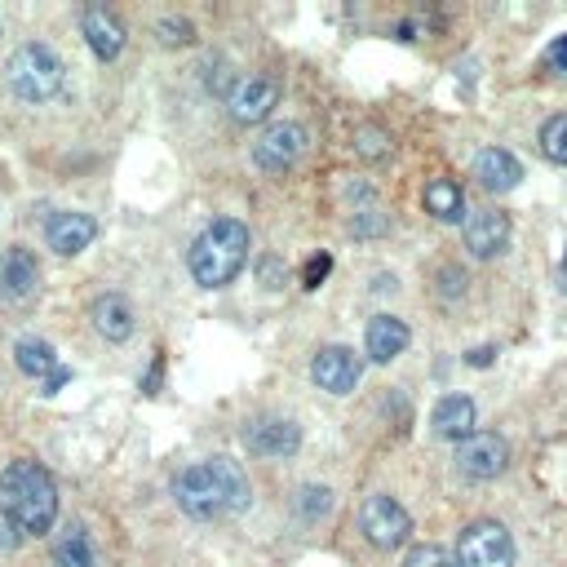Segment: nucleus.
<instances>
[{"mask_svg":"<svg viewBox=\"0 0 567 567\" xmlns=\"http://www.w3.org/2000/svg\"><path fill=\"white\" fill-rule=\"evenodd\" d=\"M173 496H178L182 514H191V518H222V514L248 510L253 488H248V474L239 470V461L208 457V461L186 466L173 479Z\"/></svg>","mask_w":567,"mask_h":567,"instance_id":"obj_1","label":"nucleus"},{"mask_svg":"<svg viewBox=\"0 0 567 567\" xmlns=\"http://www.w3.org/2000/svg\"><path fill=\"white\" fill-rule=\"evenodd\" d=\"M0 514L14 523V532L45 536L58 518V488L41 461H14L0 474Z\"/></svg>","mask_w":567,"mask_h":567,"instance_id":"obj_2","label":"nucleus"},{"mask_svg":"<svg viewBox=\"0 0 567 567\" xmlns=\"http://www.w3.org/2000/svg\"><path fill=\"white\" fill-rule=\"evenodd\" d=\"M244 261H248V226L239 217H213L186 253L191 279L200 289H226L244 270Z\"/></svg>","mask_w":567,"mask_h":567,"instance_id":"obj_3","label":"nucleus"},{"mask_svg":"<svg viewBox=\"0 0 567 567\" xmlns=\"http://www.w3.org/2000/svg\"><path fill=\"white\" fill-rule=\"evenodd\" d=\"M6 81H10L14 98H23V103L41 107V103H54V98L63 94L67 67H63V58H58L50 45L28 41V45H19V50L10 54V63H6Z\"/></svg>","mask_w":567,"mask_h":567,"instance_id":"obj_4","label":"nucleus"},{"mask_svg":"<svg viewBox=\"0 0 567 567\" xmlns=\"http://www.w3.org/2000/svg\"><path fill=\"white\" fill-rule=\"evenodd\" d=\"M452 558H457V567H514V541L501 523L479 518V523L461 527Z\"/></svg>","mask_w":567,"mask_h":567,"instance_id":"obj_5","label":"nucleus"},{"mask_svg":"<svg viewBox=\"0 0 567 567\" xmlns=\"http://www.w3.org/2000/svg\"><path fill=\"white\" fill-rule=\"evenodd\" d=\"M360 532H364V541L377 545V549H399V545L413 536V518H408V510H404L395 496L373 492V496L360 505Z\"/></svg>","mask_w":567,"mask_h":567,"instance_id":"obj_6","label":"nucleus"},{"mask_svg":"<svg viewBox=\"0 0 567 567\" xmlns=\"http://www.w3.org/2000/svg\"><path fill=\"white\" fill-rule=\"evenodd\" d=\"M505 466H510V443L496 430H474V435H466L457 443V470L466 479H479L483 483V479L505 474Z\"/></svg>","mask_w":567,"mask_h":567,"instance_id":"obj_7","label":"nucleus"},{"mask_svg":"<svg viewBox=\"0 0 567 567\" xmlns=\"http://www.w3.org/2000/svg\"><path fill=\"white\" fill-rule=\"evenodd\" d=\"M279 107V81L275 76H239L226 94V111L235 125H261Z\"/></svg>","mask_w":567,"mask_h":567,"instance_id":"obj_8","label":"nucleus"},{"mask_svg":"<svg viewBox=\"0 0 567 567\" xmlns=\"http://www.w3.org/2000/svg\"><path fill=\"white\" fill-rule=\"evenodd\" d=\"M302 151H307V129H302V125H293V120L270 125V129L253 142V160H257V169H266V173H284V169H293Z\"/></svg>","mask_w":567,"mask_h":567,"instance_id":"obj_9","label":"nucleus"},{"mask_svg":"<svg viewBox=\"0 0 567 567\" xmlns=\"http://www.w3.org/2000/svg\"><path fill=\"white\" fill-rule=\"evenodd\" d=\"M360 377H364V360L351 346H324L311 360V382L329 395H351L360 386Z\"/></svg>","mask_w":567,"mask_h":567,"instance_id":"obj_10","label":"nucleus"},{"mask_svg":"<svg viewBox=\"0 0 567 567\" xmlns=\"http://www.w3.org/2000/svg\"><path fill=\"white\" fill-rule=\"evenodd\" d=\"M244 443L257 457H293L302 448V430L284 417H257L244 426Z\"/></svg>","mask_w":567,"mask_h":567,"instance_id":"obj_11","label":"nucleus"},{"mask_svg":"<svg viewBox=\"0 0 567 567\" xmlns=\"http://www.w3.org/2000/svg\"><path fill=\"white\" fill-rule=\"evenodd\" d=\"M94 235H98V222H94L89 213H76V208L54 213V217L45 222V244H50L58 257H76V253H85V248L94 244Z\"/></svg>","mask_w":567,"mask_h":567,"instance_id":"obj_12","label":"nucleus"},{"mask_svg":"<svg viewBox=\"0 0 567 567\" xmlns=\"http://www.w3.org/2000/svg\"><path fill=\"white\" fill-rule=\"evenodd\" d=\"M505 244H510V217L501 208H479L466 222V248L474 257H496Z\"/></svg>","mask_w":567,"mask_h":567,"instance_id":"obj_13","label":"nucleus"},{"mask_svg":"<svg viewBox=\"0 0 567 567\" xmlns=\"http://www.w3.org/2000/svg\"><path fill=\"white\" fill-rule=\"evenodd\" d=\"M81 32H85L89 50H94L103 63L120 58V50H125V23H120L111 10H85V14H81Z\"/></svg>","mask_w":567,"mask_h":567,"instance_id":"obj_14","label":"nucleus"},{"mask_svg":"<svg viewBox=\"0 0 567 567\" xmlns=\"http://www.w3.org/2000/svg\"><path fill=\"white\" fill-rule=\"evenodd\" d=\"M408 338L413 333H408V324L399 315H373L368 320V333H364V351H368L373 364H391L395 355H404Z\"/></svg>","mask_w":567,"mask_h":567,"instance_id":"obj_15","label":"nucleus"},{"mask_svg":"<svg viewBox=\"0 0 567 567\" xmlns=\"http://www.w3.org/2000/svg\"><path fill=\"white\" fill-rule=\"evenodd\" d=\"M430 430L439 439H457V443L466 435H474V399L470 395H443L430 413Z\"/></svg>","mask_w":567,"mask_h":567,"instance_id":"obj_16","label":"nucleus"},{"mask_svg":"<svg viewBox=\"0 0 567 567\" xmlns=\"http://www.w3.org/2000/svg\"><path fill=\"white\" fill-rule=\"evenodd\" d=\"M474 178H479L488 191H514V186L523 182V164H518L510 151L488 147V151L474 156Z\"/></svg>","mask_w":567,"mask_h":567,"instance_id":"obj_17","label":"nucleus"},{"mask_svg":"<svg viewBox=\"0 0 567 567\" xmlns=\"http://www.w3.org/2000/svg\"><path fill=\"white\" fill-rule=\"evenodd\" d=\"M41 284V266L28 248H10L6 257H0V289H6L10 298H32Z\"/></svg>","mask_w":567,"mask_h":567,"instance_id":"obj_18","label":"nucleus"},{"mask_svg":"<svg viewBox=\"0 0 567 567\" xmlns=\"http://www.w3.org/2000/svg\"><path fill=\"white\" fill-rule=\"evenodd\" d=\"M94 329L107 338V342H129L133 338V307L120 298V293H103L89 311Z\"/></svg>","mask_w":567,"mask_h":567,"instance_id":"obj_19","label":"nucleus"},{"mask_svg":"<svg viewBox=\"0 0 567 567\" xmlns=\"http://www.w3.org/2000/svg\"><path fill=\"white\" fill-rule=\"evenodd\" d=\"M54 567H98V549L81 523H67L54 536Z\"/></svg>","mask_w":567,"mask_h":567,"instance_id":"obj_20","label":"nucleus"},{"mask_svg":"<svg viewBox=\"0 0 567 567\" xmlns=\"http://www.w3.org/2000/svg\"><path fill=\"white\" fill-rule=\"evenodd\" d=\"M421 200H426V213L439 222H461V213H466V191L452 178H435Z\"/></svg>","mask_w":567,"mask_h":567,"instance_id":"obj_21","label":"nucleus"},{"mask_svg":"<svg viewBox=\"0 0 567 567\" xmlns=\"http://www.w3.org/2000/svg\"><path fill=\"white\" fill-rule=\"evenodd\" d=\"M14 364H19V373H28V377H54L58 355H54V346H50V342L28 338V342H19V346H14Z\"/></svg>","mask_w":567,"mask_h":567,"instance_id":"obj_22","label":"nucleus"},{"mask_svg":"<svg viewBox=\"0 0 567 567\" xmlns=\"http://www.w3.org/2000/svg\"><path fill=\"white\" fill-rule=\"evenodd\" d=\"M541 156L545 160H554V164H567V111L563 116H549L545 125H541Z\"/></svg>","mask_w":567,"mask_h":567,"instance_id":"obj_23","label":"nucleus"},{"mask_svg":"<svg viewBox=\"0 0 567 567\" xmlns=\"http://www.w3.org/2000/svg\"><path fill=\"white\" fill-rule=\"evenodd\" d=\"M355 151H360L364 160H382V156L391 151V138H386L377 125H364V129H355Z\"/></svg>","mask_w":567,"mask_h":567,"instance_id":"obj_24","label":"nucleus"},{"mask_svg":"<svg viewBox=\"0 0 567 567\" xmlns=\"http://www.w3.org/2000/svg\"><path fill=\"white\" fill-rule=\"evenodd\" d=\"M386 213L377 208V204H368V208H355V217H351V231L360 235V239H373V235H386Z\"/></svg>","mask_w":567,"mask_h":567,"instance_id":"obj_25","label":"nucleus"},{"mask_svg":"<svg viewBox=\"0 0 567 567\" xmlns=\"http://www.w3.org/2000/svg\"><path fill=\"white\" fill-rule=\"evenodd\" d=\"M329 505H333V492H329V488L307 483V488L298 492V510H302V518H320V514H329Z\"/></svg>","mask_w":567,"mask_h":567,"instance_id":"obj_26","label":"nucleus"},{"mask_svg":"<svg viewBox=\"0 0 567 567\" xmlns=\"http://www.w3.org/2000/svg\"><path fill=\"white\" fill-rule=\"evenodd\" d=\"M404 567H457V558H452L448 549H439V545H417V549L404 558Z\"/></svg>","mask_w":567,"mask_h":567,"instance_id":"obj_27","label":"nucleus"},{"mask_svg":"<svg viewBox=\"0 0 567 567\" xmlns=\"http://www.w3.org/2000/svg\"><path fill=\"white\" fill-rule=\"evenodd\" d=\"M156 36L173 50V45H191V41H195V28H191L186 19H164V23L156 28Z\"/></svg>","mask_w":567,"mask_h":567,"instance_id":"obj_28","label":"nucleus"},{"mask_svg":"<svg viewBox=\"0 0 567 567\" xmlns=\"http://www.w3.org/2000/svg\"><path fill=\"white\" fill-rule=\"evenodd\" d=\"M257 279H261V289H284V279H289V266H284V257H261V261H257Z\"/></svg>","mask_w":567,"mask_h":567,"instance_id":"obj_29","label":"nucleus"},{"mask_svg":"<svg viewBox=\"0 0 567 567\" xmlns=\"http://www.w3.org/2000/svg\"><path fill=\"white\" fill-rule=\"evenodd\" d=\"M329 270H333V257H329V253H320V257H311V261H307L302 284H307V289H320V284L329 279Z\"/></svg>","mask_w":567,"mask_h":567,"instance_id":"obj_30","label":"nucleus"},{"mask_svg":"<svg viewBox=\"0 0 567 567\" xmlns=\"http://www.w3.org/2000/svg\"><path fill=\"white\" fill-rule=\"evenodd\" d=\"M545 67L558 72V76H567V36H558V41L545 50Z\"/></svg>","mask_w":567,"mask_h":567,"instance_id":"obj_31","label":"nucleus"},{"mask_svg":"<svg viewBox=\"0 0 567 567\" xmlns=\"http://www.w3.org/2000/svg\"><path fill=\"white\" fill-rule=\"evenodd\" d=\"M461 289H466V275H457V270L448 266V270H443V298H457Z\"/></svg>","mask_w":567,"mask_h":567,"instance_id":"obj_32","label":"nucleus"},{"mask_svg":"<svg viewBox=\"0 0 567 567\" xmlns=\"http://www.w3.org/2000/svg\"><path fill=\"white\" fill-rule=\"evenodd\" d=\"M492 360H496V351H492V346H474V351L466 355V364H470V368H488Z\"/></svg>","mask_w":567,"mask_h":567,"instance_id":"obj_33","label":"nucleus"},{"mask_svg":"<svg viewBox=\"0 0 567 567\" xmlns=\"http://www.w3.org/2000/svg\"><path fill=\"white\" fill-rule=\"evenodd\" d=\"M19 545V536H14V523L6 518V514H0V549H14Z\"/></svg>","mask_w":567,"mask_h":567,"instance_id":"obj_34","label":"nucleus"}]
</instances>
